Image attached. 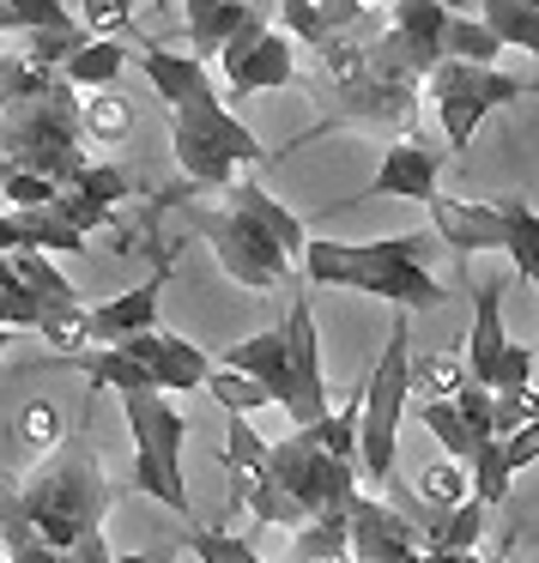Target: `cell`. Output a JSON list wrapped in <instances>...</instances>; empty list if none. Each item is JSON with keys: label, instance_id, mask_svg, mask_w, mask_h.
<instances>
[{"label": "cell", "instance_id": "b9f144b4", "mask_svg": "<svg viewBox=\"0 0 539 563\" xmlns=\"http://www.w3.org/2000/svg\"><path fill=\"white\" fill-rule=\"evenodd\" d=\"M55 195H62V188H55L50 176H31V170H13L7 183H0V200H7V212H37V207H50Z\"/></svg>", "mask_w": 539, "mask_h": 563}, {"label": "cell", "instance_id": "7bdbcfd3", "mask_svg": "<svg viewBox=\"0 0 539 563\" xmlns=\"http://www.w3.org/2000/svg\"><path fill=\"white\" fill-rule=\"evenodd\" d=\"M50 207H55V212H62V219H67V224H74V231H79V236H91V231H110V224H116V212H110V207H98V200H86V195H74V188H62V195H55V200H50Z\"/></svg>", "mask_w": 539, "mask_h": 563}, {"label": "cell", "instance_id": "83f0119b", "mask_svg": "<svg viewBox=\"0 0 539 563\" xmlns=\"http://www.w3.org/2000/svg\"><path fill=\"white\" fill-rule=\"evenodd\" d=\"M418 424L430 430V437H437V449H442V461H454V466H466L473 461V430L461 424V412H454V400H425L418 406Z\"/></svg>", "mask_w": 539, "mask_h": 563}, {"label": "cell", "instance_id": "f907efd6", "mask_svg": "<svg viewBox=\"0 0 539 563\" xmlns=\"http://www.w3.org/2000/svg\"><path fill=\"white\" fill-rule=\"evenodd\" d=\"M7 176H13V164H7V158H0V183H7Z\"/></svg>", "mask_w": 539, "mask_h": 563}, {"label": "cell", "instance_id": "d6986e66", "mask_svg": "<svg viewBox=\"0 0 539 563\" xmlns=\"http://www.w3.org/2000/svg\"><path fill=\"white\" fill-rule=\"evenodd\" d=\"M430 224H437V236L454 249V261L491 255V249L503 255V219H497L491 200H449V195H437V200H430Z\"/></svg>", "mask_w": 539, "mask_h": 563}, {"label": "cell", "instance_id": "ee69618b", "mask_svg": "<svg viewBox=\"0 0 539 563\" xmlns=\"http://www.w3.org/2000/svg\"><path fill=\"white\" fill-rule=\"evenodd\" d=\"M43 67H31L25 55H0V103H13V98H25V91H37L43 86Z\"/></svg>", "mask_w": 539, "mask_h": 563}, {"label": "cell", "instance_id": "e575fe53", "mask_svg": "<svg viewBox=\"0 0 539 563\" xmlns=\"http://www.w3.org/2000/svg\"><path fill=\"white\" fill-rule=\"evenodd\" d=\"M261 466H267V442L255 437V424H249V418L224 412V473L249 478V473H261Z\"/></svg>", "mask_w": 539, "mask_h": 563}, {"label": "cell", "instance_id": "5bb4252c", "mask_svg": "<svg viewBox=\"0 0 539 563\" xmlns=\"http://www.w3.org/2000/svg\"><path fill=\"white\" fill-rule=\"evenodd\" d=\"M176 273V255H158V267L146 273L140 285L103 297V303H86V340L91 345H122L128 333H146L164 321V285Z\"/></svg>", "mask_w": 539, "mask_h": 563}, {"label": "cell", "instance_id": "d4e9b609", "mask_svg": "<svg viewBox=\"0 0 539 563\" xmlns=\"http://www.w3.org/2000/svg\"><path fill=\"white\" fill-rule=\"evenodd\" d=\"M122 67H128L122 37H91L86 49H79L74 62L62 67V79H67L74 91H110L116 79H122Z\"/></svg>", "mask_w": 539, "mask_h": 563}, {"label": "cell", "instance_id": "f6af8a7d", "mask_svg": "<svg viewBox=\"0 0 539 563\" xmlns=\"http://www.w3.org/2000/svg\"><path fill=\"white\" fill-rule=\"evenodd\" d=\"M497 449H503V466H509V473H521V466H534V461H539V418H527L521 430H509V437H497Z\"/></svg>", "mask_w": 539, "mask_h": 563}, {"label": "cell", "instance_id": "bcb514c9", "mask_svg": "<svg viewBox=\"0 0 539 563\" xmlns=\"http://www.w3.org/2000/svg\"><path fill=\"white\" fill-rule=\"evenodd\" d=\"M430 558H437V563H485L479 551H430Z\"/></svg>", "mask_w": 539, "mask_h": 563}, {"label": "cell", "instance_id": "2e32d148", "mask_svg": "<svg viewBox=\"0 0 539 563\" xmlns=\"http://www.w3.org/2000/svg\"><path fill=\"white\" fill-rule=\"evenodd\" d=\"M122 352L146 369V388H158V394H195L212 369V357L200 352L195 340H183L176 328H164V321L146 333H128Z\"/></svg>", "mask_w": 539, "mask_h": 563}, {"label": "cell", "instance_id": "4fadbf2b", "mask_svg": "<svg viewBox=\"0 0 539 563\" xmlns=\"http://www.w3.org/2000/svg\"><path fill=\"white\" fill-rule=\"evenodd\" d=\"M219 79L231 98H261V91H279V86H297V49L285 31H255V37H237L231 49L219 55Z\"/></svg>", "mask_w": 539, "mask_h": 563}, {"label": "cell", "instance_id": "4316f807", "mask_svg": "<svg viewBox=\"0 0 539 563\" xmlns=\"http://www.w3.org/2000/svg\"><path fill=\"white\" fill-rule=\"evenodd\" d=\"M509 485H515V473L503 466L497 437H485V442L473 449V461H466V490H473V503L497 509V503H509Z\"/></svg>", "mask_w": 539, "mask_h": 563}, {"label": "cell", "instance_id": "ffe728a7", "mask_svg": "<svg viewBox=\"0 0 539 563\" xmlns=\"http://www.w3.org/2000/svg\"><path fill=\"white\" fill-rule=\"evenodd\" d=\"M212 364L243 369V376H255L261 388H267L273 406H292V345H285V328H267V333H255V340L224 345Z\"/></svg>", "mask_w": 539, "mask_h": 563}, {"label": "cell", "instance_id": "7dc6e473", "mask_svg": "<svg viewBox=\"0 0 539 563\" xmlns=\"http://www.w3.org/2000/svg\"><path fill=\"white\" fill-rule=\"evenodd\" d=\"M116 563H170V558H146V551H116Z\"/></svg>", "mask_w": 539, "mask_h": 563}, {"label": "cell", "instance_id": "f546056e", "mask_svg": "<svg viewBox=\"0 0 539 563\" xmlns=\"http://www.w3.org/2000/svg\"><path fill=\"white\" fill-rule=\"evenodd\" d=\"M285 563H352L345 521H304L292 533V558H285Z\"/></svg>", "mask_w": 539, "mask_h": 563}, {"label": "cell", "instance_id": "277c9868", "mask_svg": "<svg viewBox=\"0 0 539 563\" xmlns=\"http://www.w3.org/2000/svg\"><path fill=\"white\" fill-rule=\"evenodd\" d=\"M0 158L13 170L50 176L55 188H67L86 170L91 146H86V128H79V91L62 74H50L25 98L0 103Z\"/></svg>", "mask_w": 539, "mask_h": 563}, {"label": "cell", "instance_id": "ac0fdd59", "mask_svg": "<svg viewBox=\"0 0 539 563\" xmlns=\"http://www.w3.org/2000/svg\"><path fill=\"white\" fill-rule=\"evenodd\" d=\"M188 19V43H195V62H219L224 49H231L237 37H255V31H267V19L249 13L243 0H176Z\"/></svg>", "mask_w": 539, "mask_h": 563}, {"label": "cell", "instance_id": "74e56055", "mask_svg": "<svg viewBox=\"0 0 539 563\" xmlns=\"http://www.w3.org/2000/svg\"><path fill=\"white\" fill-rule=\"evenodd\" d=\"M79 13V25L91 31V37H122V31H134V7L140 0H67Z\"/></svg>", "mask_w": 539, "mask_h": 563}, {"label": "cell", "instance_id": "7a4b0ae2", "mask_svg": "<svg viewBox=\"0 0 539 563\" xmlns=\"http://www.w3.org/2000/svg\"><path fill=\"white\" fill-rule=\"evenodd\" d=\"M188 231L212 249L224 279H237L243 291H285L292 285V261L309 243L304 219L279 195H267L255 176L219 188V200L188 207Z\"/></svg>", "mask_w": 539, "mask_h": 563}, {"label": "cell", "instance_id": "ba28073f", "mask_svg": "<svg viewBox=\"0 0 539 563\" xmlns=\"http://www.w3.org/2000/svg\"><path fill=\"white\" fill-rule=\"evenodd\" d=\"M267 473L285 497L304 509V521H345L358 497V466L333 461L316 442V430H292V437L267 442Z\"/></svg>", "mask_w": 539, "mask_h": 563}, {"label": "cell", "instance_id": "836d02e7", "mask_svg": "<svg viewBox=\"0 0 539 563\" xmlns=\"http://www.w3.org/2000/svg\"><path fill=\"white\" fill-rule=\"evenodd\" d=\"M188 551H195L200 563H267L255 551V539L224 533V527H188Z\"/></svg>", "mask_w": 539, "mask_h": 563}, {"label": "cell", "instance_id": "8992f818", "mask_svg": "<svg viewBox=\"0 0 539 563\" xmlns=\"http://www.w3.org/2000/svg\"><path fill=\"white\" fill-rule=\"evenodd\" d=\"M170 152H176V170L188 176V188H231L237 164H267L261 140L249 134L243 115L219 91L170 110Z\"/></svg>", "mask_w": 539, "mask_h": 563}, {"label": "cell", "instance_id": "9c48e42d", "mask_svg": "<svg viewBox=\"0 0 539 563\" xmlns=\"http://www.w3.org/2000/svg\"><path fill=\"white\" fill-rule=\"evenodd\" d=\"M430 103H437V122H442V140H449L454 158H466L473 152V134L479 122H485L491 110H503V103L527 98V79L503 74V67H473V62H437L425 79Z\"/></svg>", "mask_w": 539, "mask_h": 563}, {"label": "cell", "instance_id": "d6a6232c", "mask_svg": "<svg viewBox=\"0 0 539 563\" xmlns=\"http://www.w3.org/2000/svg\"><path fill=\"white\" fill-rule=\"evenodd\" d=\"M67 188H74V195H86V200H98V207H110V212H116V207H122V200L134 195L140 183H134V176L122 170V164H110V158H86V170H79V176H74V183H67Z\"/></svg>", "mask_w": 539, "mask_h": 563}, {"label": "cell", "instance_id": "484cf974", "mask_svg": "<svg viewBox=\"0 0 539 563\" xmlns=\"http://www.w3.org/2000/svg\"><path fill=\"white\" fill-rule=\"evenodd\" d=\"M79 128H86V146H116V140H128V128H134V103L116 98L110 91H79Z\"/></svg>", "mask_w": 539, "mask_h": 563}, {"label": "cell", "instance_id": "30bf717a", "mask_svg": "<svg viewBox=\"0 0 539 563\" xmlns=\"http://www.w3.org/2000/svg\"><path fill=\"white\" fill-rule=\"evenodd\" d=\"M449 0H394V13L364 37V62L388 79H413L425 86L430 67L442 62V31H449Z\"/></svg>", "mask_w": 539, "mask_h": 563}, {"label": "cell", "instance_id": "9a60e30c", "mask_svg": "<svg viewBox=\"0 0 539 563\" xmlns=\"http://www.w3.org/2000/svg\"><path fill=\"white\" fill-rule=\"evenodd\" d=\"M437 183H442V152H430L418 134L413 140H388L376 176H370L345 207H358V200H418V207H430V200L442 195Z\"/></svg>", "mask_w": 539, "mask_h": 563}, {"label": "cell", "instance_id": "5b68a950", "mask_svg": "<svg viewBox=\"0 0 539 563\" xmlns=\"http://www.w3.org/2000/svg\"><path fill=\"white\" fill-rule=\"evenodd\" d=\"M406 400H413V316L394 309L388 345H382L376 369L358 388V485L364 490H394V466H400V424Z\"/></svg>", "mask_w": 539, "mask_h": 563}, {"label": "cell", "instance_id": "e0dca14e", "mask_svg": "<svg viewBox=\"0 0 539 563\" xmlns=\"http://www.w3.org/2000/svg\"><path fill=\"white\" fill-rule=\"evenodd\" d=\"M345 545H352V563H406L418 545V527L394 509L376 490H358L352 515H345Z\"/></svg>", "mask_w": 539, "mask_h": 563}, {"label": "cell", "instance_id": "ab89813d", "mask_svg": "<svg viewBox=\"0 0 539 563\" xmlns=\"http://www.w3.org/2000/svg\"><path fill=\"white\" fill-rule=\"evenodd\" d=\"M454 412H461V424L473 430V442H485V437H497V424H491V388H479L473 376H461L454 382Z\"/></svg>", "mask_w": 539, "mask_h": 563}, {"label": "cell", "instance_id": "6da1fadb", "mask_svg": "<svg viewBox=\"0 0 539 563\" xmlns=\"http://www.w3.org/2000/svg\"><path fill=\"white\" fill-rule=\"evenodd\" d=\"M0 497L50 551H62L74 563H116L110 533H103L116 509V478L103 473V454L86 437L43 454L31 466V478L0 485Z\"/></svg>", "mask_w": 539, "mask_h": 563}, {"label": "cell", "instance_id": "cb8c5ba5", "mask_svg": "<svg viewBox=\"0 0 539 563\" xmlns=\"http://www.w3.org/2000/svg\"><path fill=\"white\" fill-rule=\"evenodd\" d=\"M13 273H19V285H25L31 297H37V309L50 316V309H79V291L67 285V273L55 267V255H37V249H13Z\"/></svg>", "mask_w": 539, "mask_h": 563}, {"label": "cell", "instance_id": "c3c4849f", "mask_svg": "<svg viewBox=\"0 0 539 563\" xmlns=\"http://www.w3.org/2000/svg\"><path fill=\"white\" fill-rule=\"evenodd\" d=\"M0 31H13V13H7V0H0Z\"/></svg>", "mask_w": 539, "mask_h": 563}, {"label": "cell", "instance_id": "7c38bea8", "mask_svg": "<svg viewBox=\"0 0 539 563\" xmlns=\"http://www.w3.org/2000/svg\"><path fill=\"white\" fill-rule=\"evenodd\" d=\"M279 328H285V345H292V406H285V418H292V430H309L333 412L328 376H321V333H316V309H309V285L292 291V309H285Z\"/></svg>", "mask_w": 539, "mask_h": 563}, {"label": "cell", "instance_id": "681fc988", "mask_svg": "<svg viewBox=\"0 0 539 563\" xmlns=\"http://www.w3.org/2000/svg\"><path fill=\"white\" fill-rule=\"evenodd\" d=\"M7 345H13V328H0V357H7Z\"/></svg>", "mask_w": 539, "mask_h": 563}, {"label": "cell", "instance_id": "60d3db41", "mask_svg": "<svg viewBox=\"0 0 539 563\" xmlns=\"http://www.w3.org/2000/svg\"><path fill=\"white\" fill-rule=\"evenodd\" d=\"M527 418H539V388H534V382H527V388H503V394H491V424H497V437L521 430Z\"/></svg>", "mask_w": 539, "mask_h": 563}, {"label": "cell", "instance_id": "f1b7e54d", "mask_svg": "<svg viewBox=\"0 0 539 563\" xmlns=\"http://www.w3.org/2000/svg\"><path fill=\"white\" fill-rule=\"evenodd\" d=\"M497 49L503 43L491 37L479 19L466 13H449V31H442V62H473V67H497Z\"/></svg>", "mask_w": 539, "mask_h": 563}, {"label": "cell", "instance_id": "db71d44e", "mask_svg": "<svg viewBox=\"0 0 539 563\" xmlns=\"http://www.w3.org/2000/svg\"><path fill=\"white\" fill-rule=\"evenodd\" d=\"M364 7H370V0H364Z\"/></svg>", "mask_w": 539, "mask_h": 563}, {"label": "cell", "instance_id": "f35d334b", "mask_svg": "<svg viewBox=\"0 0 539 563\" xmlns=\"http://www.w3.org/2000/svg\"><path fill=\"white\" fill-rule=\"evenodd\" d=\"M13 13V31H74V7L67 0H7Z\"/></svg>", "mask_w": 539, "mask_h": 563}, {"label": "cell", "instance_id": "4dcf8cb0", "mask_svg": "<svg viewBox=\"0 0 539 563\" xmlns=\"http://www.w3.org/2000/svg\"><path fill=\"white\" fill-rule=\"evenodd\" d=\"M200 388H207L231 418H249V412H261V406H273V400H267V388H261L255 376H243V369H224V364H212Z\"/></svg>", "mask_w": 539, "mask_h": 563}, {"label": "cell", "instance_id": "8fae6325", "mask_svg": "<svg viewBox=\"0 0 539 563\" xmlns=\"http://www.w3.org/2000/svg\"><path fill=\"white\" fill-rule=\"evenodd\" d=\"M461 369L491 394L527 388V382H534V352L503 333V279H479L473 285V333H466Z\"/></svg>", "mask_w": 539, "mask_h": 563}, {"label": "cell", "instance_id": "f5cc1de1", "mask_svg": "<svg viewBox=\"0 0 539 563\" xmlns=\"http://www.w3.org/2000/svg\"><path fill=\"white\" fill-rule=\"evenodd\" d=\"M534 297H539V285H534Z\"/></svg>", "mask_w": 539, "mask_h": 563}, {"label": "cell", "instance_id": "52a82bcc", "mask_svg": "<svg viewBox=\"0 0 539 563\" xmlns=\"http://www.w3.org/2000/svg\"><path fill=\"white\" fill-rule=\"evenodd\" d=\"M122 418H128V437H134V485L170 515H195V497H188V478H183L188 418L170 406V394L158 388L122 394Z\"/></svg>", "mask_w": 539, "mask_h": 563}, {"label": "cell", "instance_id": "3957f363", "mask_svg": "<svg viewBox=\"0 0 539 563\" xmlns=\"http://www.w3.org/2000/svg\"><path fill=\"white\" fill-rule=\"evenodd\" d=\"M304 285H328V291H364L376 303L400 309V316H425V309L449 303V285L430 273V236H376V243H333V236H309L304 255Z\"/></svg>", "mask_w": 539, "mask_h": 563}, {"label": "cell", "instance_id": "44dd1931", "mask_svg": "<svg viewBox=\"0 0 539 563\" xmlns=\"http://www.w3.org/2000/svg\"><path fill=\"white\" fill-rule=\"evenodd\" d=\"M134 62H140V74L152 79V91H158L170 110H183V103H195V98H212V74H207V62H195V55H176V49H158V43H140L134 49Z\"/></svg>", "mask_w": 539, "mask_h": 563}, {"label": "cell", "instance_id": "603a6c76", "mask_svg": "<svg viewBox=\"0 0 539 563\" xmlns=\"http://www.w3.org/2000/svg\"><path fill=\"white\" fill-rule=\"evenodd\" d=\"M479 25H485L503 49H521L539 62V0H485V7H479Z\"/></svg>", "mask_w": 539, "mask_h": 563}, {"label": "cell", "instance_id": "7402d4cb", "mask_svg": "<svg viewBox=\"0 0 539 563\" xmlns=\"http://www.w3.org/2000/svg\"><path fill=\"white\" fill-rule=\"evenodd\" d=\"M497 207V219H503V255H509V267L521 273L527 285H539V212L527 207L521 195H503V200H491Z\"/></svg>", "mask_w": 539, "mask_h": 563}, {"label": "cell", "instance_id": "1f68e13d", "mask_svg": "<svg viewBox=\"0 0 539 563\" xmlns=\"http://www.w3.org/2000/svg\"><path fill=\"white\" fill-rule=\"evenodd\" d=\"M273 31H292V43H309V49H328L340 31H333V19L321 13L316 0H279L273 7Z\"/></svg>", "mask_w": 539, "mask_h": 563}, {"label": "cell", "instance_id": "816d5d0a", "mask_svg": "<svg viewBox=\"0 0 539 563\" xmlns=\"http://www.w3.org/2000/svg\"><path fill=\"white\" fill-rule=\"evenodd\" d=\"M0 328H7V297H0Z\"/></svg>", "mask_w": 539, "mask_h": 563}, {"label": "cell", "instance_id": "d590c367", "mask_svg": "<svg viewBox=\"0 0 539 563\" xmlns=\"http://www.w3.org/2000/svg\"><path fill=\"white\" fill-rule=\"evenodd\" d=\"M62 437H67V424H62V406L55 400H31L25 412H19V442H25L37 461L62 449Z\"/></svg>", "mask_w": 539, "mask_h": 563}, {"label": "cell", "instance_id": "8d00e7d4", "mask_svg": "<svg viewBox=\"0 0 539 563\" xmlns=\"http://www.w3.org/2000/svg\"><path fill=\"white\" fill-rule=\"evenodd\" d=\"M413 497L425 503V509H454L461 497H473V490H466V466H454V461L425 466V473H418V485H413Z\"/></svg>", "mask_w": 539, "mask_h": 563}]
</instances>
